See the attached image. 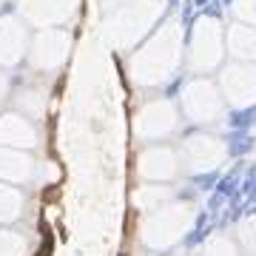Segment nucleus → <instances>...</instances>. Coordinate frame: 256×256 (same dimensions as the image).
<instances>
[{"mask_svg":"<svg viewBox=\"0 0 256 256\" xmlns=\"http://www.w3.org/2000/svg\"><path fill=\"white\" fill-rule=\"evenodd\" d=\"M37 142V128L28 122L23 114H3L0 117V146L6 148H32Z\"/></svg>","mask_w":256,"mask_h":256,"instance_id":"obj_1","label":"nucleus"},{"mask_svg":"<svg viewBox=\"0 0 256 256\" xmlns=\"http://www.w3.org/2000/svg\"><path fill=\"white\" fill-rule=\"evenodd\" d=\"M32 174H34V160L26 151L0 146V182L23 185L32 180Z\"/></svg>","mask_w":256,"mask_h":256,"instance_id":"obj_2","label":"nucleus"},{"mask_svg":"<svg viewBox=\"0 0 256 256\" xmlns=\"http://www.w3.org/2000/svg\"><path fill=\"white\" fill-rule=\"evenodd\" d=\"M23 205H26V196H23L20 188H14L9 182H0V225H9V222L20 220Z\"/></svg>","mask_w":256,"mask_h":256,"instance_id":"obj_3","label":"nucleus"},{"mask_svg":"<svg viewBox=\"0 0 256 256\" xmlns=\"http://www.w3.org/2000/svg\"><path fill=\"white\" fill-rule=\"evenodd\" d=\"M174 156L168 154V151H148V154H142V160H140V171H142V176H151V180H160V176H171L174 174Z\"/></svg>","mask_w":256,"mask_h":256,"instance_id":"obj_4","label":"nucleus"},{"mask_svg":"<svg viewBox=\"0 0 256 256\" xmlns=\"http://www.w3.org/2000/svg\"><path fill=\"white\" fill-rule=\"evenodd\" d=\"M14 20L0 23V63H14L20 60V34H14Z\"/></svg>","mask_w":256,"mask_h":256,"instance_id":"obj_5","label":"nucleus"},{"mask_svg":"<svg viewBox=\"0 0 256 256\" xmlns=\"http://www.w3.org/2000/svg\"><path fill=\"white\" fill-rule=\"evenodd\" d=\"M28 254V242L23 234L0 228V256H26Z\"/></svg>","mask_w":256,"mask_h":256,"instance_id":"obj_6","label":"nucleus"},{"mask_svg":"<svg viewBox=\"0 0 256 256\" xmlns=\"http://www.w3.org/2000/svg\"><path fill=\"white\" fill-rule=\"evenodd\" d=\"M205 256H234V250H230L228 242H220V245H210L205 250Z\"/></svg>","mask_w":256,"mask_h":256,"instance_id":"obj_7","label":"nucleus"},{"mask_svg":"<svg viewBox=\"0 0 256 256\" xmlns=\"http://www.w3.org/2000/svg\"><path fill=\"white\" fill-rule=\"evenodd\" d=\"M3 94H6V80L0 77V100H3Z\"/></svg>","mask_w":256,"mask_h":256,"instance_id":"obj_8","label":"nucleus"}]
</instances>
